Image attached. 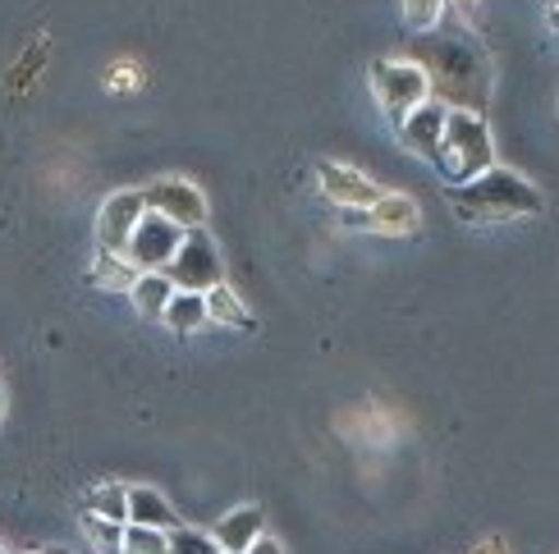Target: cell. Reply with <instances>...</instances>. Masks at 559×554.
<instances>
[{
    "label": "cell",
    "mask_w": 559,
    "mask_h": 554,
    "mask_svg": "<svg viewBox=\"0 0 559 554\" xmlns=\"http://www.w3.org/2000/svg\"><path fill=\"white\" fill-rule=\"evenodd\" d=\"M450 206L473 220V225H486V220H514V216H537L542 212V193L532 189L527 179H519L514 170H481L477 179L459 183L450 193Z\"/></svg>",
    "instance_id": "6da1fadb"
},
{
    "label": "cell",
    "mask_w": 559,
    "mask_h": 554,
    "mask_svg": "<svg viewBox=\"0 0 559 554\" xmlns=\"http://www.w3.org/2000/svg\"><path fill=\"white\" fill-rule=\"evenodd\" d=\"M440 170H445L454 183H468L481 170L496 166V147H491V129H486L481 115L473 110H450L445 120V137H440Z\"/></svg>",
    "instance_id": "7a4b0ae2"
},
{
    "label": "cell",
    "mask_w": 559,
    "mask_h": 554,
    "mask_svg": "<svg viewBox=\"0 0 559 554\" xmlns=\"http://www.w3.org/2000/svg\"><path fill=\"white\" fill-rule=\"evenodd\" d=\"M371 87H377V101L385 106L390 120H404L413 106H423L431 97L427 69L413 60H377L371 64Z\"/></svg>",
    "instance_id": "3957f363"
},
{
    "label": "cell",
    "mask_w": 559,
    "mask_h": 554,
    "mask_svg": "<svg viewBox=\"0 0 559 554\" xmlns=\"http://www.w3.org/2000/svg\"><path fill=\"white\" fill-rule=\"evenodd\" d=\"M183 243V229L166 216H156V212H143V220L133 225V234L124 243V257L138 266V270H166L170 257L179 252Z\"/></svg>",
    "instance_id": "277c9868"
},
{
    "label": "cell",
    "mask_w": 559,
    "mask_h": 554,
    "mask_svg": "<svg viewBox=\"0 0 559 554\" xmlns=\"http://www.w3.org/2000/svg\"><path fill=\"white\" fill-rule=\"evenodd\" d=\"M166 275L175 280V289H193L206 293L212 285H221V257H216V243L202 234V229H183V243L170 257Z\"/></svg>",
    "instance_id": "5b68a950"
},
{
    "label": "cell",
    "mask_w": 559,
    "mask_h": 554,
    "mask_svg": "<svg viewBox=\"0 0 559 554\" xmlns=\"http://www.w3.org/2000/svg\"><path fill=\"white\" fill-rule=\"evenodd\" d=\"M143 202H147V212L175 220L179 229H202V220H206V197L193 189V183H183V179L152 183V189L143 193Z\"/></svg>",
    "instance_id": "8992f818"
},
{
    "label": "cell",
    "mask_w": 559,
    "mask_h": 554,
    "mask_svg": "<svg viewBox=\"0 0 559 554\" xmlns=\"http://www.w3.org/2000/svg\"><path fill=\"white\" fill-rule=\"evenodd\" d=\"M445 120H450V106L445 101H423L413 106L404 120H400V137L413 156H427L440 160V137H445Z\"/></svg>",
    "instance_id": "52a82bcc"
},
{
    "label": "cell",
    "mask_w": 559,
    "mask_h": 554,
    "mask_svg": "<svg viewBox=\"0 0 559 554\" xmlns=\"http://www.w3.org/2000/svg\"><path fill=\"white\" fill-rule=\"evenodd\" d=\"M143 212H147L143 193H133V189L129 193H110L102 202V216H97V243L106 252H124V243L133 234V225L143 220Z\"/></svg>",
    "instance_id": "ba28073f"
},
{
    "label": "cell",
    "mask_w": 559,
    "mask_h": 554,
    "mask_svg": "<svg viewBox=\"0 0 559 554\" xmlns=\"http://www.w3.org/2000/svg\"><path fill=\"white\" fill-rule=\"evenodd\" d=\"M317 179H321V193L331 197V202H340V206H371V202L381 197L377 183H371L367 174L348 170V166H335V160H321Z\"/></svg>",
    "instance_id": "9c48e42d"
},
{
    "label": "cell",
    "mask_w": 559,
    "mask_h": 554,
    "mask_svg": "<svg viewBox=\"0 0 559 554\" xmlns=\"http://www.w3.org/2000/svg\"><path fill=\"white\" fill-rule=\"evenodd\" d=\"M262 532H266V514L258 509V504H248V509L225 514V518L212 527V541H216L225 554H243Z\"/></svg>",
    "instance_id": "30bf717a"
},
{
    "label": "cell",
    "mask_w": 559,
    "mask_h": 554,
    "mask_svg": "<svg viewBox=\"0 0 559 554\" xmlns=\"http://www.w3.org/2000/svg\"><path fill=\"white\" fill-rule=\"evenodd\" d=\"M367 212H371V229H381V234H408V229H417V220H423L417 202L404 193H381Z\"/></svg>",
    "instance_id": "8fae6325"
},
{
    "label": "cell",
    "mask_w": 559,
    "mask_h": 554,
    "mask_svg": "<svg viewBox=\"0 0 559 554\" xmlns=\"http://www.w3.org/2000/svg\"><path fill=\"white\" fill-rule=\"evenodd\" d=\"M129 522L156 527V532H175L179 514L170 509V499L160 495V491H152V486H129Z\"/></svg>",
    "instance_id": "7c38bea8"
},
{
    "label": "cell",
    "mask_w": 559,
    "mask_h": 554,
    "mask_svg": "<svg viewBox=\"0 0 559 554\" xmlns=\"http://www.w3.org/2000/svg\"><path fill=\"white\" fill-rule=\"evenodd\" d=\"M170 293H175V280L166 270H138V280L129 285L133 308L143 316H152V321H160V312H166V303H170Z\"/></svg>",
    "instance_id": "4fadbf2b"
},
{
    "label": "cell",
    "mask_w": 559,
    "mask_h": 554,
    "mask_svg": "<svg viewBox=\"0 0 559 554\" xmlns=\"http://www.w3.org/2000/svg\"><path fill=\"white\" fill-rule=\"evenodd\" d=\"M160 321H166L170 330H179V335H193L202 326H212V316H206V298L193 293V289H175L166 312H160Z\"/></svg>",
    "instance_id": "5bb4252c"
},
{
    "label": "cell",
    "mask_w": 559,
    "mask_h": 554,
    "mask_svg": "<svg viewBox=\"0 0 559 554\" xmlns=\"http://www.w3.org/2000/svg\"><path fill=\"white\" fill-rule=\"evenodd\" d=\"M133 280H138V266L124 257V252H106L102 248L97 266H92V285L97 289H129Z\"/></svg>",
    "instance_id": "9a60e30c"
},
{
    "label": "cell",
    "mask_w": 559,
    "mask_h": 554,
    "mask_svg": "<svg viewBox=\"0 0 559 554\" xmlns=\"http://www.w3.org/2000/svg\"><path fill=\"white\" fill-rule=\"evenodd\" d=\"M206 298V316L216 321V326H252L248 321V312H243V303H239V293L235 289H225V285H212L202 293Z\"/></svg>",
    "instance_id": "2e32d148"
},
{
    "label": "cell",
    "mask_w": 559,
    "mask_h": 554,
    "mask_svg": "<svg viewBox=\"0 0 559 554\" xmlns=\"http://www.w3.org/2000/svg\"><path fill=\"white\" fill-rule=\"evenodd\" d=\"M87 514H102L110 522H129V486L110 481V486H97L87 495Z\"/></svg>",
    "instance_id": "e0dca14e"
},
{
    "label": "cell",
    "mask_w": 559,
    "mask_h": 554,
    "mask_svg": "<svg viewBox=\"0 0 559 554\" xmlns=\"http://www.w3.org/2000/svg\"><path fill=\"white\" fill-rule=\"evenodd\" d=\"M166 537L170 532H156V527H143V522H124L120 550L124 554H166Z\"/></svg>",
    "instance_id": "ac0fdd59"
},
{
    "label": "cell",
    "mask_w": 559,
    "mask_h": 554,
    "mask_svg": "<svg viewBox=\"0 0 559 554\" xmlns=\"http://www.w3.org/2000/svg\"><path fill=\"white\" fill-rule=\"evenodd\" d=\"M166 554H221V545L212 541V532H198V527H175L166 537Z\"/></svg>",
    "instance_id": "d6986e66"
},
{
    "label": "cell",
    "mask_w": 559,
    "mask_h": 554,
    "mask_svg": "<svg viewBox=\"0 0 559 554\" xmlns=\"http://www.w3.org/2000/svg\"><path fill=\"white\" fill-rule=\"evenodd\" d=\"M445 5L450 0H404V19L413 33H431L440 19H445Z\"/></svg>",
    "instance_id": "ffe728a7"
},
{
    "label": "cell",
    "mask_w": 559,
    "mask_h": 554,
    "mask_svg": "<svg viewBox=\"0 0 559 554\" xmlns=\"http://www.w3.org/2000/svg\"><path fill=\"white\" fill-rule=\"evenodd\" d=\"M83 532L92 541H102L106 550H120V537H124V522H110L102 514H83Z\"/></svg>",
    "instance_id": "44dd1931"
},
{
    "label": "cell",
    "mask_w": 559,
    "mask_h": 554,
    "mask_svg": "<svg viewBox=\"0 0 559 554\" xmlns=\"http://www.w3.org/2000/svg\"><path fill=\"white\" fill-rule=\"evenodd\" d=\"M344 229H371V212H367V206H344Z\"/></svg>",
    "instance_id": "7402d4cb"
},
{
    "label": "cell",
    "mask_w": 559,
    "mask_h": 554,
    "mask_svg": "<svg viewBox=\"0 0 559 554\" xmlns=\"http://www.w3.org/2000/svg\"><path fill=\"white\" fill-rule=\"evenodd\" d=\"M243 554H285V550H280V541H275V537H266V532H262V537L252 541Z\"/></svg>",
    "instance_id": "603a6c76"
},
{
    "label": "cell",
    "mask_w": 559,
    "mask_h": 554,
    "mask_svg": "<svg viewBox=\"0 0 559 554\" xmlns=\"http://www.w3.org/2000/svg\"><path fill=\"white\" fill-rule=\"evenodd\" d=\"M550 28H559V5H550Z\"/></svg>",
    "instance_id": "cb8c5ba5"
},
{
    "label": "cell",
    "mask_w": 559,
    "mask_h": 554,
    "mask_svg": "<svg viewBox=\"0 0 559 554\" xmlns=\"http://www.w3.org/2000/svg\"><path fill=\"white\" fill-rule=\"evenodd\" d=\"M0 412H5V389H0Z\"/></svg>",
    "instance_id": "d4e9b609"
},
{
    "label": "cell",
    "mask_w": 559,
    "mask_h": 554,
    "mask_svg": "<svg viewBox=\"0 0 559 554\" xmlns=\"http://www.w3.org/2000/svg\"><path fill=\"white\" fill-rule=\"evenodd\" d=\"M550 5H559V0H550Z\"/></svg>",
    "instance_id": "484cf974"
},
{
    "label": "cell",
    "mask_w": 559,
    "mask_h": 554,
    "mask_svg": "<svg viewBox=\"0 0 559 554\" xmlns=\"http://www.w3.org/2000/svg\"><path fill=\"white\" fill-rule=\"evenodd\" d=\"M0 554H5V550H0Z\"/></svg>",
    "instance_id": "4316f807"
},
{
    "label": "cell",
    "mask_w": 559,
    "mask_h": 554,
    "mask_svg": "<svg viewBox=\"0 0 559 554\" xmlns=\"http://www.w3.org/2000/svg\"><path fill=\"white\" fill-rule=\"evenodd\" d=\"M221 554H225V550H221Z\"/></svg>",
    "instance_id": "83f0119b"
}]
</instances>
